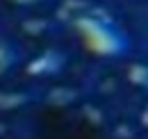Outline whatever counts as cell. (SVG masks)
I'll use <instances>...</instances> for the list:
<instances>
[{
    "label": "cell",
    "mask_w": 148,
    "mask_h": 139,
    "mask_svg": "<svg viewBox=\"0 0 148 139\" xmlns=\"http://www.w3.org/2000/svg\"><path fill=\"white\" fill-rule=\"evenodd\" d=\"M75 30L82 39V43L96 55L103 57H119L130 50L128 34L105 14H80L75 21Z\"/></svg>",
    "instance_id": "1"
}]
</instances>
